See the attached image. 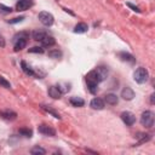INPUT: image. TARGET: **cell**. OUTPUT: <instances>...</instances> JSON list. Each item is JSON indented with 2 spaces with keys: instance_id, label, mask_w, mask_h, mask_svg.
Returning <instances> with one entry per match:
<instances>
[{
  "instance_id": "cb8c5ba5",
  "label": "cell",
  "mask_w": 155,
  "mask_h": 155,
  "mask_svg": "<svg viewBox=\"0 0 155 155\" xmlns=\"http://www.w3.org/2000/svg\"><path fill=\"white\" fill-rule=\"evenodd\" d=\"M137 138L139 139V143H144V142H148L149 139H150V137H149V134H144V133H138L137 134Z\"/></svg>"
},
{
  "instance_id": "8fae6325",
  "label": "cell",
  "mask_w": 155,
  "mask_h": 155,
  "mask_svg": "<svg viewBox=\"0 0 155 155\" xmlns=\"http://www.w3.org/2000/svg\"><path fill=\"white\" fill-rule=\"evenodd\" d=\"M86 81L87 84H97L99 82V79H98V75L96 73V70H91L87 75H86Z\"/></svg>"
},
{
  "instance_id": "3957f363",
  "label": "cell",
  "mask_w": 155,
  "mask_h": 155,
  "mask_svg": "<svg viewBox=\"0 0 155 155\" xmlns=\"http://www.w3.org/2000/svg\"><path fill=\"white\" fill-rule=\"evenodd\" d=\"M140 124H142L143 126L148 127V128L153 127V125H154V114H153L150 110L144 111V113L142 114V116H140Z\"/></svg>"
},
{
  "instance_id": "5bb4252c",
  "label": "cell",
  "mask_w": 155,
  "mask_h": 155,
  "mask_svg": "<svg viewBox=\"0 0 155 155\" xmlns=\"http://www.w3.org/2000/svg\"><path fill=\"white\" fill-rule=\"evenodd\" d=\"M48 96L52 97L53 99H58V98H61L62 92L59 91V88H58L57 86H51V87L48 88Z\"/></svg>"
},
{
  "instance_id": "9c48e42d",
  "label": "cell",
  "mask_w": 155,
  "mask_h": 155,
  "mask_svg": "<svg viewBox=\"0 0 155 155\" xmlns=\"http://www.w3.org/2000/svg\"><path fill=\"white\" fill-rule=\"evenodd\" d=\"M96 73H97V75H98L99 82H101V81L105 80V78L108 76V68H107V67H103V65H101V67H97V69H96Z\"/></svg>"
},
{
  "instance_id": "277c9868",
  "label": "cell",
  "mask_w": 155,
  "mask_h": 155,
  "mask_svg": "<svg viewBox=\"0 0 155 155\" xmlns=\"http://www.w3.org/2000/svg\"><path fill=\"white\" fill-rule=\"evenodd\" d=\"M38 18H39V21H40L44 25H46V27L52 25V24H53V21H54L53 16H52L50 12H46V11L40 12L39 16H38Z\"/></svg>"
},
{
  "instance_id": "ffe728a7",
  "label": "cell",
  "mask_w": 155,
  "mask_h": 155,
  "mask_svg": "<svg viewBox=\"0 0 155 155\" xmlns=\"http://www.w3.org/2000/svg\"><path fill=\"white\" fill-rule=\"evenodd\" d=\"M69 102H70V104L73 107H82L85 104V101L82 98H80V97H71L69 99Z\"/></svg>"
},
{
  "instance_id": "603a6c76",
  "label": "cell",
  "mask_w": 155,
  "mask_h": 155,
  "mask_svg": "<svg viewBox=\"0 0 155 155\" xmlns=\"http://www.w3.org/2000/svg\"><path fill=\"white\" fill-rule=\"evenodd\" d=\"M48 57H51V58H61L62 57V52L59 51V50H51V51H48Z\"/></svg>"
},
{
  "instance_id": "44dd1931",
  "label": "cell",
  "mask_w": 155,
  "mask_h": 155,
  "mask_svg": "<svg viewBox=\"0 0 155 155\" xmlns=\"http://www.w3.org/2000/svg\"><path fill=\"white\" fill-rule=\"evenodd\" d=\"M45 153H46V150L44 148L39 147V145L31 148V150H30V154H33V155H44Z\"/></svg>"
},
{
  "instance_id": "4316f807",
  "label": "cell",
  "mask_w": 155,
  "mask_h": 155,
  "mask_svg": "<svg viewBox=\"0 0 155 155\" xmlns=\"http://www.w3.org/2000/svg\"><path fill=\"white\" fill-rule=\"evenodd\" d=\"M0 86H2V87H5V88H11L10 82H8L5 78H2V76H0Z\"/></svg>"
},
{
  "instance_id": "7a4b0ae2",
  "label": "cell",
  "mask_w": 155,
  "mask_h": 155,
  "mask_svg": "<svg viewBox=\"0 0 155 155\" xmlns=\"http://www.w3.org/2000/svg\"><path fill=\"white\" fill-rule=\"evenodd\" d=\"M148 78H149L148 70H147L145 68H142V67L138 68V69L134 71V74H133V79H134V81L138 82V84H144V82H147Z\"/></svg>"
},
{
  "instance_id": "e0dca14e",
  "label": "cell",
  "mask_w": 155,
  "mask_h": 155,
  "mask_svg": "<svg viewBox=\"0 0 155 155\" xmlns=\"http://www.w3.org/2000/svg\"><path fill=\"white\" fill-rule=\"evenodd\" d=\"M119 57H120L121 61H124V62H130V63H134V62H136V58H134L132 54L127 53V52H120V53H119Z\"/></svg>"
},
{
  "instance_id": "f546056e",
  "label": "cell",
  "mask_w": 155,
  "mask_h": 155,
  "mask_svg": "<svg viewBox=\"0 0 155 155\" xmlns=\"http://www.w3.org/2000/svg\"><path fill=\"white\" fill-rule=\"evenodd\" d=\"M23 19H24V17H16V18H13V19H8V23L13 24V23H18V22H22Z\"/></svg>"
},
{
  "instance_id": "6da1fadb",
  "label": "cell",
  "mask_w": 155,
  "mask_h": 155,
  "mask_svg": "<svg viewBox=\"0 0 155 155\" xmlns=\"http://www.w3.org/2000/svg\"><path fill=\"white\" fill-rule=\"evenodd\" d=\"M29 38V34L25 31H22L19 34H16L13 36V48L15 51H21L27 46V39Z\"/></svg>"
},
{
  "instance_id": "7c38bea8",
  "label": "cell",
  "mask_w": 155,
  "mask_h": 155,
  "mask_svg": "<svg viewBox=\"0 0 155 155\" xmlns=\"http://www.w3.org/2000/svg\"><path fill=\"white\" fill-rule=\"evenodd\" d=\"M0 116L2 119H5V120L12 121V120H15L17 117V114L15 111H12V110H2V111H0Z\"/></svg>"
},
{
  "instance_id": "1f68e13d",
  "label": "cell",
  "mask_w": 155,
  "mask_h": 155,
  "mask_svg": "<svg viewBox=\"0 0 155 155\" xmlns=\"http://www.w3.org/2000/svg\"><path fill=\"white\" fill-rule=\"evenodd\" d=\"M0 46H1V47H4V46H5V41H4V39H2L1 36H0Z\"/></svg>"
},
{
  "instance_id": "f1b7e54d",
  "label": "cell",
  "mask_w": 155,
  "mask_h": 155,
  "mask_svg": "<svg viewBox=\"0 0 155 155\" xmlns=\"http://www.w3.org/2000/svg\"><path fill=\"white\" fill-rule=\"evenodd\" d=\"M87 88L91 93H96L97 92V84H87Z\"/></svg>"
},
{
  "instance_id": "4fadbf2b",
  "label": "cell",
  "mask_w": 155,
  "mask_h": 155,
  "mask_svg": "<svg viewBox=\"0 0 155 155\" xmlns=\"http://www.w3.org/2000/svg\"><path fill=\"white\" fill-rule=\"evenodd\" d=\"M40 42H41V45H42L44 47H51V46H53V45L56 44V40H54L53 36H51V35H46Z\"/></svg>"
},
{
  "instance_id": "ba28073f",
  "label": "cell",
  "mask_w": 155,
  "mask_h": 155,
  "mask_svg": "<svg viewBox=\"0 0 155 155\" xmlns=\"http://www.w3.org/2000/svg\"><path fill=\"white\" fill-rule=\"evenodd\" d=\"M90 107L96 110H102L104 108V101L102 98H93L90 103Z\"/></svg>"
},
{
  "instance_id": "8992f818",
  "label": "cell",
  "mask_w": 155,
  "mask_h": 155,
  "mask_svg": "<svg viewBox=\"0 0 155 155\" xmlns=\"http://www.w3.org/2000/svg\"><path fill=\"white\" fill-rule=\"evenodd\" d=\"M38 131H39V133H41V134H45V136H54L56 134V131L51 127V126H47V125H39V127H38Z\"/></svg>"
},
{
  "instance_id": "7402d4cb",
  "label": "cell",
  "mask_w": 155,
  "mask_h": 155,
  "mask_svg": "<svg viewBox=\"0 0 155 155\" xmlns=\"http://www.w3.org/2000/svg\"><path fill=\"white\" fill-rule=\"evenodd\" d=\"M41 108H42L44 110H46V111H48L50 114H52V115H53V116H54L56 119H61V116H59V114H58V113H57V111H56L54 109H52V108H51L50 105H41Z\"/></svg>"
},
{
  "instance_id": "d6a6232c",
  "label": "cell",
  "mask_w": 155,
  "mask_h": 155,
  "mask_svg": "<svg viewBox=\"0 0 155 155\" xmlns=\"http://www.w3.org/2000/svg\"><path fill=\"white\" fill-rule=\"evenodd\" d=\"M150 97H151V98H150V102H151V103H154V93H153Z\"/></svg>"
},
{
  "instance_id": "52a82bcc",
  "label": "cell",
  "mask_w": 155,
  "mask_h": 155,
  "mask_svg": "<svg viewBox=\"0 0 155 155\" xmlns=\"http://www.w3.org/2000/svg\"><path fill=\"white\" fill-rule=\"evenodd\" d=\"M31 6H33V0H18L16 8L17 11H25Z\"/></svg>"
},
{
  "instance_id": "d4e9b609",
  "label": "cell",
  "mask_w": 155,
  "mask_h": 155,
  "mask_svg": "<svg viewBox=\"0 0 155 155\" xmlns=\"http://www.w3.org/2000/svg\"><path fill=\"white\" fill-rule=\"evenodd\" d=\"M19 133H21L22 136L27 137V138H30V137H31V134H33L31 130H29V128H21V130H19Z\"/></svg>"
},
{
  "instance_id": "83f0119b",
  "label": "cell",
  "mask_w": 155,
  "mask_h": 155,
  "mask_svg": "<svg viewBox=\"0 0 155 155\" xmlns=\"http://www.w3.org/2000/svg\"><path fill=\"white\" fill-rule=\"evenodd\" d=\"M29 52H30V53H44V48H42V47H38V46H35V47L29 48Z\"/></svg>"
},
{
  "instance_id": "2e32d148",
  "label": "cell",
  "mask_w": 155,
  "mask_h": 155,
  "mask_svg": "<svg viewBox=\"0 0 155 155\" xmlns=\"http://www.w3.org/2000/svg\"><path fill=\"white\" fill-rule=\"evenodd\" d=\"M88 29L87 24L81 22V23H78L75 27H74V33H78V34H82V33H86Z\"/></svg>"
},
{
  "instance_id": "9a60e30c",
  "label": "cell",
  "mask_w": 155,
  "mask_h": 155,
  "mask_svg": "<svg viewBox=\"0 0 155 155\" xmlns=\"http://www.w3.org/2000/svg\"><path fill=\"white\" fill-rule=\"evenodd\" d=\"M117 96L114 94V93H108L105 97H104V102H107V104H110V105H115L117 104Z\"/></svg>"
},
{
  "instance_id": "ac0fdd59",
  "label": "cell",
  "mask_w": 155,
  "mask_h": 155,
  "mask_svg": "<svg viewBox=\"0 0 155 155\" xmlns=\"http://www.w3.org/2000/svg\"><path fill=\"white\" fill-rule=\"evenodd\" d=\"M21 65H22L23 71H24L27 75H29V76H34V75H35V71L33 70V68H31L30 65H28L24 61H22V62H21Z\"/></svg>"
},
{
  "instance_id": "d6986e66",
  "label": "cell",
  "mask_w": 155,
  "mask_h": 155,
  "mask_svg": "<svg viewBox=\"0 0 155 155\" xmlns=\"http://www.w3.org/2000/svg\"><path fill=\"white\" fill-rule=\"evenodd\" d=\"M46 35H47V34H46V31H42V30H34V31H33V34H31L33 39H34V40H36V41H41Z\"/></svg>"
},
{
  "instance_id": "5b68a950",
  "label": "cell",
  "mask_w": 155,
  "mask_h": 155,
  "mask_svg": "<svg viewBox=\"0 0 155 155\" xmlns=\"http://www.w3.org/2000/svg\"><path fill=\"white\" fill-rule=\"evenodd\" d=\"M121 120L127 125V126H132L136 122V116L131 113V111H124L121 113Z\"/></svg>"
},
{
  "instance_id": "4dcf8cb0",
  "label": "cell",
  "mask_w": 155,
  "mask_h": 155,
  "mask_svg": "<svg viewBox=\"0 0 155 155\" xmlns=\"http://www.w3.org/2000/svg\"><path fill=\"white\" fill-rule=\"evenodd\" d=\"M127 6H128V7H131V8H132L133 11H136V12H140V10H139V8L137 7V6H134V5H132L131 2H127Z\"/></svg>"
},
{
  "instance_id": "484cf974",
  "label": "cell",
  "mask_w": 155,
  "mask_h": 155,
  "mask_svg": "<svg viewBox=\"0 0 155 155\" xmlns=\"http://www.w3.org/2000/svg\"><path fill=\"white\" fill-rule=\"evenodd\" d=\"M11 11H12V8H11V7H8V6H5V5L0 4V13H1V15H7V13H10Z\"/></svg>"
},
{
  "instance_id": "30bf717a",
  "label": "cell",
  "mask_w": 155,
  "mask_h": 155,
  "mask_svg": "<svg viewBox=\"0 0 155 155\" xmlns=\"http://www.w3.org/2000/svg\"><path fill=\"white\" fill-rule=\"evenodd\" d=\"M121 97L126 101H131L133 99L134 97V91L131 88V87H125L122 91H121Z\"/></svg>"
}]
</instances>
